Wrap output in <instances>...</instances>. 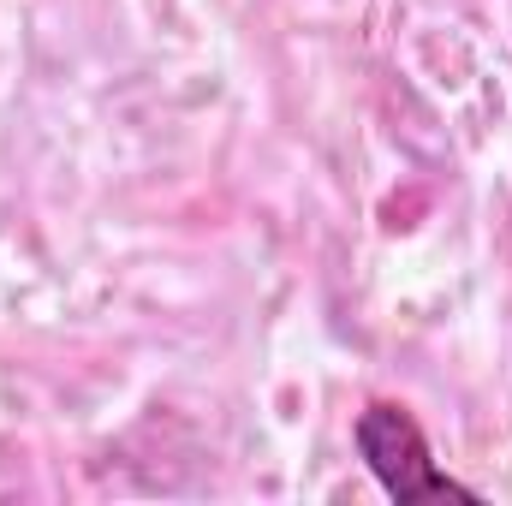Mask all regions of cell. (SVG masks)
Wrapping results in <instances>:
<instances>
[{
  "mask_svg": "<svg viewBox=\"0 0 512 506\" xmlns=\"http://www.w3.org/2000/svg\"><path fill=\"white\" fill-rule=\"evenodd\" d=\"M358 453H364V465H370V477L382 483L393 501H465L477 506V489H465V483H453L435 459H429V441H423V429H417V417L405 411V405H370L364 417H358Z\"/></svg>",
  "mask_w": 512,
  "mask_h": 506,
  "instance_id": "obj_1",
  "label": "cell"
}]
</instances>
